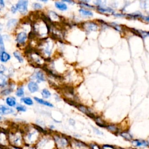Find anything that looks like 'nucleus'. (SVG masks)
<instances>
[{"label":"nucleus","mask_w":149,"mask_h":149,"mask_svg":"<svg viewBox=\"0 0 149 149\" xmlns=\"http://www.w3.org/2000/svg\"><path fill=\"white\" fill-rule=\"evenodd\" d=\"M20 101L27 105H31L33 104V100L30 97H23L20 99Z\"/></svg>","instance_id":"obj_24"},{"label":"nucleus","mask_w":149,"mask_h":149,"mask_svg":"<svg viewBox=\"0 0 149 149\" xmlns=\"http://www.w3.org/2000/svg\"><path fill=\"white\" fill-rule=\"evenodd\" d=\"M11 11H12V12L13 13H15L17 11V9H16V8L15 6H12V8H11Z\"/></svg>","instance_id":"obj_42"},{"label":"nucleus","mask_w":149,"mask_h":149,"mask_svg":"<svg viewBox=\"0 0 149 149\" xmlns=\"http://www.w3.org/2000/svg\"><path fill=\"white\" fill-rule=\"evenodd\" d=\"M74 143H76V146L77 147H84V146H86V144L84 143H83V142H81L80 141L77 140H74Z\"/></svg>","instance_id":"obj_33"},{"label":"nucleus","mask_w":149,"mask_h":149,"mask_svg":"<svg viewBox=\"0 0 149 149\" xmlns=\"http://www.w3.org/2000/svg\"><path fill=\"white\" fill-rule=\"evenodd\" d=\"M109 26H112V27H113L115 30H116L117 31H122V29L123 28L122 27V26L120 25H119V24H117L116 23H111L109 24Z\"/></svg>","instance_id":"obj_27"},{"label":"nucleus","mask_w":149,"mask_h":149,"mask_svg":"<svg viewBox=\"0 0 149 149\" xmlns=\"http://www.w3.org/2000/svg\"><path fill=\"white\" fill-rule=\"evenodd\" d=\"M6 70V68L3 65H0V74H2Z\"/></svg>","instance_id":"obj_37"},{"label":"nucleus","mask_w":149,"mask_h":149,"mask_svg":"<svg viewBox=\"0 0 149 149\" xmlns=\"http://www.w3.org/2000/svg\"><path fill=\"white\" fill-rule=\"evenodd\" d=\"M120 135L127 140H132V136L131 135V134L129 132H128L127 131L120 132Z\"/></svg>","instance_id":"obj_22"},{"label":"nucleus","mask_w":149,"mask_h":149,"mask_svg":"<svg viewBox=\"0 0 149 149\" xmlns=\"http://www.w3.org/2000/svg\"><path fill=\"white\" fill-rule=\"evenodd\" d=\"M53 138L55 142L56 146L58 147L63 148L66 147L69 144V140L65 136H61L59 134H55Z\"/></svg>","instance_id":"obj_3"},{"label":"nucleus","mask_w":149,"mask_h":149,"mask_svg":"<svg viewBox=\"0 0 149 149\" xmlns=\"http://www.w3.org/2000/svg\"><path fill=\"white\" fill-rule=\"evenodd\" d=\"M9 146V142L8 139L7 131L4 129H0V147L5 148Z\"/></svg>","instance_id":"obj_4"},{"label":"nucleus","mask_w":149,"mask_h":149,"mask_svg":"<svg viewBox=\"0 0 149 149\" xmlns=\"http://www.w3.org/2000/svg\"><path fill=\"white\" fill-rule=\"evenodd\" d=\"M27 87L29 90V91L31 93H35L38 91V86L37 82L34 81H30L28 84H27Z\"/></svg>","instance_id":"obj_11"},{"label":"nucleus","mask_w":149,"mask_h":149,"mask_svg":"<svg viewBox=\"0 0 149 149\" xmlns=\"http://www.w3.org/2000/svg\"><path fill=\"white\" fill-rule=\"evenodd\" d=\"M13 55L17 59V61L20 62V63H22L23 62V58L22 57V56L21 55L20 53L18 51H15L13 52Z\"/></svg>","instance_id":"obj_26"},{"label":"nucleus","mask_w":149,"mask_h":149,"mask_svg":"<svg viewBox=\"0 0 149 149\" xmlns=\"http://www.w3.org/2000/svg\"><path fill=\"white\" fill-rule=\"evenodd\" d=\"M93 129L94 130L95 132L97 134H100V135L102 134V133L101 131H100L98 129H96V128H95V127H93Z\"/></svg>","instance_id":"obj_41"},{"label":"nucleus","mask_w":149,"mask_h":149,"mask_svg":"<svg viewBox=\"0 0 149 149\" xmlns=\"http://www.w3.org/2000/svg\"><path fill=\"white\" fill-rule=\"evenodd\" d=\"M13 112L14 111L11 108L6 107L3 105H0V115H8L13 113Z\"/></svg>","instance_id":"obj_10"},{"label":"nucleus","mask_w":149,"mask_h":149,"mask_svg":"<svg viewBox=\"0 0 149 149\" xmlns=\"http://www.w3.org/2000/svg\"><path fill=\"white\" fill-rule=\"evenodd\" d=\"M6 102L9 107H15L16 104V100L15 98L13 97H7L6 99Z\"/></svg>","instance_id":"obj_17"},{"label":"nucleus","mask_w":149,"mask_h":149,"mask_svg":"<svg viewBox=\"0 0 149 149\" xmlns=\"http://www.w3.org/2000/svg\"><path fill=\"white\" fill-rule=\"evenodd\" d=\"M41 95L44 98H48L51 95V94L48 89L44 88L41 91Z\"/></svg>","instance_id":"obj_25"},{"label":"nucleus","mask_w":149,"mask_h":149,"mask_svg":"<svg viewBox=\"0 0 149 149\" xmlns=\"http://www.w3.org/2000/svg\"><path fill=\"white\" fill-rule=\"evenodd\" d=\"M79 12L83 16H92L93 15V13L91 10H88V9H85V8L80 9H79Z\"/></svg>","instance_id":"obj_20"},{"label":"nucleus","mask_w":149,"mask_h":149,"mask_svg":"<svg viewBox=\"0 0 149 149\" xmlns=\"http://www.w3.org/2000/svg\"><path fill=\"white\" fill-rule=\"evenodd\" d=\"M94 120H95L96 124L100 126V127H105L107 125L105 123V122L100 117V116H95V118L94 119Z\"/></svg>","instance_id":"obj_18"},{"label":"nucleus","mask_w":149,"mask_h":149,"mask_svg":"<svg viewBox=\"0 0 149 149\" xmlns=\"http://www.w3.org/2000/svg\"><path fill=\"white\" fill-rule=\"evenodd\" d=\"M27 38V33L24 31H22L19 33L16 36V42L19 44H23L25 42L26 39Z\"/></svg>","instance_id":"obj_8"},{"label":"nucleus","mask_w":149,"mask_h":149,"mask_svg":"<svg viewBox=\"0 0 149 149\" xmlns=\"http://www.w3.org/2000/svg\"><path fill=\"white\" fill-rule=\"evenodd\" d=\"M4 49L5 48H4V45L3 42V39L1 35L0 34V52L4 51Z\"/></svg>","instance_id":"obj_32"},{"label":"nucleus","mask_w":149,"mask_h":149,"mask_svg":"<svg viewBox=\"0 0 149 149\" xmlns=\"http://www.w3.org/2000/svg\"><path fill=\"white\" fill-rule=\"evenodd\" d=\"M23 133V141L24 145L33 146L37 143L38 138V133H40L33 126V127H27L22 130Z\"/></svg>","instance_id":"obj_2"},{"label":"nucleus","mask_w":149,"mask_h":149,"mask_svg":"<svg viewBox=\"0 0 149 149\" xmlns=\"http://www.w3.org/2000/svg\"><path fill=\"white\" fill-rule=\"evenodd\" d=\"M34 100L38 102V104H42V105H45L47 107H54V105L52 104H51V102H48V101H45L41 98H38V97H34Z\"/></svg>","instance_id":"obj_14"},{"label":"nucleus","mask_w":149,"mask_h":149,"mask_svg":"<svg viewBox=\"0 0 149 149\" xmlns=\"http://www.w3.org/2000/svg\"><path fill=\"white\" fill-rule=\"evenodd\" d=\"M34 77L36 79L37 82H38V83L41 82V81H44L45 80L44 74L41 70L37 71L34 74Z\"/></svg>","instance_id":"obj_13"},{"label":"nucleus","mask_w":149,"mask_h":149,"mask_svg":"<svg viewBox=\"0 0 149 149\" xmlns=\"http://www.w3.org/2000/svg\"><path fill=\"white\" fill-rule=\"evenodd\" d=\"M16 109L18 112H25L26 111V107L22 105H17L16 107Z\"/></svg>","instance_id":"obj_30"},{"label":"nucleus","mask_w":149,"mask_h":149,"mask_svg":"<svg viewBox=\"0 0 149 149\" xmlns=\"http://www.w3.org/2000/svg\"><path fill=\"white\" fill-rule=\"evenodd\" d=\"M17 22V19H10L7 22L6 26L8 27V29H12V28H13V27H15L16 26Z\"/></svg>","instance_id":"obj_23"},{"label":"nucleus","mask_w":149,"mask_h":149,"mask_svg":"<svg viewBox=\"0 0 149 149\" xmlns=\"http://www.w3.org/2000/svg\"><path fill=\"white\" fill-rule=\"evenodd\" d=\"M62 2H68V3H74L73 1H63Z\"/></svg>","instance_id":"obj_44"},{"label":"nucleus","mask_w":149,"mask_h":149,"mask_svg":"<svg viewBox=\"0 0 149 149\" xmlns=\"http://www.w3.org/2000/svg\"><path fill=\"white\" fill-rule=\"evenodd\" d=\"M6 80V77L2 75H0V86H2Z\"/></svg>","instance_id":"obj_34"},{"label":"nucleus","mask_w":149,"mask_h":149,"mask_svg":"<svg viewBox=\"0 0 149 149\" xmlns=\"http://www.w3.org/2000/svg\"><path fill=\"white\" fill-rule=\"evenodd\" d=\"M0 149H3V148H1V147H0Z\"/></svg>","instance_id":"obj_46"},{"label":"nucleus","mask_w":149,"mask_h":149,"mask_svg":"<svg viewBox=\"0 0 149 149\" xmlns=\"http://www.w3.org/2000/svg\"><path fill=\"white\" fill-rule=\"evenodd\" d=\"M97 10L101 13H109L111 14H113L114 13V10L111 8H105L104 6H97Z\"/></svg>","instance_id":"obj_12"},{"label":"nucleus","mask_w":149,"mask_h":149,"mask_svg":"<svg viewBox=\"0 0 149 149\" xmlns=\"http://www.w3.org/2000/svg\"><path fill=\"white\" fill-rule=\"evenodd\" d=\"M9 145L22 148L24 144L23 133L21 130L14 129L7 131Z\"/></svg>","instance_id":"obj_1"},{"label":"nucleus","mask_w":149,"mask_h":149,"mask_svg":"<svg viewBox=\"0 0 149 149\" xmlns=\"http://www.w3.org/2000/svg\"><path fill=\"white\" fill-rule=\"evenodd\" d=\"M32 6H33V8L36 10H38L42 8V5L39 3H34Z\"/></svg>","instance_id":"obj_31"},{"label":"nucleus","mask_w":149,"mask_h":149,"mask_svg":"<svg viewBox=\"0 0 149 149\" xmlns=\"http://www.w3.org/2000/svg\"><path fill=\"white\" fill-rule=\"evenodd\" d=\"M132 143L137 147H148V141L144 140H139V139H136V140H131Z\"/></svg>","instance_id":"obj_9"},{"label":"nucleus","mask_w":149,"mask_h":149,"mask_svg":"<svg viewBox=\"0 0 149 149\" xmlns=\"http://www.w3.org/2000/svg\"><path fill=\"white\" fill-rule=\"evenodd\" d=\"M4 149H22V148L20 147H14V146H12L9 145L8 147H6Z\"/></svg>","instance_id":"obj_38"},{"label":"nucleus","mask_w":149,"mask_h":149,"mask_svg":"<svg viewBox=\"0 0 149 149\" xmlns=\"http://www.w3.org/2000/svg\"><path fill=\"white\" fill-rule=\"evenodd\" d=\"M28 3L27 1H19L15 6L17 10H19L22 14L26 13L27 11Z\"/></svg>","instance_id":"obj_6"},{"label":"nucleus","mask_w":149,"mask_h":149,"mask_svg":"<svg viewBox=\"0 0 149 149\" xmlns=\"http://www.w3.org/2000/svg\"><path fill=\"white\" fill-rule=\"evenodd\" d=\"M22 149H36V148H35V146L24 145L23 147L22 148Z\"/></svg>","instance_id":"obj_36"},{"label":"nucleus","mask_w":149,"mask_h":149,"mask_svg":"<svg viewBox=\"0 0 149 149\" xmlns=\"http://www.w3.org/2000/svg\"><path fill=\"white\" fill-rule=\"evenodd\" d=\"M4 5H5V4H4L3 1L0 0V6H1V7H4Z\"/></svg>","instance_id":"obj_43"},{"label":"nucleus","mask_w":149,"mask_h":149,"mask_svg":"<svg viewBox=\"0 0 149 149\" xmlns=\"http://www.w3.org/2000/svg\"><path fill=\"white\" fill-rule=\"evenodd\" d=\"M113 15H114L116 17H123V16H125V15L123 14V13H116V14H114L113 13Z\"/></svg>","instance_id":"obj_39"},{"label":"nucleus","mask_w":149,"mask_h":149,"mask_svg":"<svg viewBox=\"0 0 149 149\" xmlns=\"http://www.w3.org/2000/svg\"><path fill=\"white\" fill-rule=\"evenodd\" d=\"M141 19H143V20L146 21V22H148V20H149L148 16H142L141 17Z\"/></svg>","instance_id":"obj_40"},{"label":"nucleus","mask_w":149,"mask_h":149,"mask_svg":"<svg viewBox=\"0 0 149 149\" xmlns=\"http://www.w3.org/2000/svg\"><path fill=\"white\" fill-rule=\"evenodd\" d=\"M82 27L87 32L91 31H95L98 29V25L94 22H86L81 23Z\"/></svg>","instance_id":"obj_7"},{"label":"nucleus","mask_w":149,"mask_h":149,"mask_svg":"<svg viewBox=\"0 0 149 149\" xmlns=\"http://www.w3.org/2000/svg\"><path fill=\"white\" fill-rule=\"evenodd\" d=\"M79 5L81 6V7H83V8H95V7L94 6H92L91 5H89L87 3H85V2H83L82 1H80V2H79Z\"/></svg>","instance_id":"obj_29"},{"label":"nucleus","mask_w":149,"mask_h":149,"mask_svg":"<svg viewBox=\"0 0 149 149\" xmlns=\"http://www.w3.org/2000/svg\"><path fill=\"white\" fill-rule=\"evenodd\" d=\"M76 108H77L79 111H80L83 113H85L87 116H88L91 118L94 119L96 116L88 107H87L84 106V105H82L80 104H77V105H76Z\"/></svg>","instance_id":"obj_5"},{"label":"nucleus","mask_w":149,"mask_h":149,"mask_svg":"<svg viewBox=\"0 0 149 149\" xmlns=\"http://www.w3.org/2000/svg\"><path fill=\"white\" fill-rule=\"evenodd\" d=\"M16 95L17 97H22L24 95V88L23 87H20L17 88L16 91Z\"/></svg>","instance_id":"obj_28"},{"label":"nucleus","mask_w":149,"mask_h":149,"mask_svg":"<svg viewBox=\"0 0 149 149\" xmlns=\"http://www.w3.org/2000/svg\"><path fill=\"white\" fill-rule=\"evenodd\" d=\"M10 58V56L7 52L3 51L0 52V60L3 62H6Z\"/></svg>","instance_id":"obj_16"},{"label":"nucleus","mask_w":149,"mask_h":149,"mask_svg":"<svg viewBox=\"0 0 149 149\" xmlns=\"http://www.w3.org/2000/svg\"><path fill=\"white\" fill-rule=\"evenodd\" d=\"M55 7L61 10H66L68 9V6L65 3L61 1H56L55 2Z\"/></svg>","instance_id":"obj_15"},{"label":"nucleus","mask_w":149,"mask_h":149,"mask_svg":"<svg viewBox=\"0 0 149 149\" xmlns=\"http://www.w3.org/2000/svg\"><path fill=\"white\" fill-rule=\"evenodd\" d=\"M2 27H3V26H2V24L1 23H0V31H1V30H2Z\"/></svg>","instance_id":"obj_45"},{"label":"nucleus","mask_w":149,"mask_h":149,"mask_svg":"<svg viewBox=\"0 0 149 149\" xmlns=\"http://www.w3.org/2000/svg\"><path fill=\"white\" fill-rule=\"evenodd\" d=\"M142 16L143 15H141V13L140 12H135V13H133L125 15L126 17H127L129 19H136L137 18L141 19Z\"/></svg>","instance_id":"obj_19"},{"label":"nucleus","mask_w":149,"mask_h":149,"mask_svg":"<svg viewBox=\"0 0 149 149\" xmlns=\"http://www.w3.org/2000/svg\"><path fill=\"white\" fill-rule=\"evenodd\" d=\"M90 147H91V149H101L99 146L95 144H90Z\"/></svg>","instance_id":"obj_35"},{"label":"nucleus","mask_w":149,"mask_h":149,"mask_svg":"<svg viewBox=\"0 0 149 149\" xmlns=\"http://www.w3.org/2000/svg\"><path fill=\"white\" fill-rule=\"evenodd\" d=\"M105 127L113 133H118L119 132V128L115 125H107Z\"/></svg>","instance_id":"obj_21"}]
</instances>
